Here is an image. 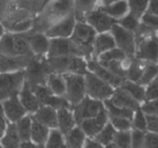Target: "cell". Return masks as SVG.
<instances>
[{
  "label": "cell",
  "instance_id": "8d00e7d4",
  "mask_svg": "<svg viewBox=\"0 0 158 148\" xmlns=\"http://www.w3.org/2000/svg\"><path fill=\"white\" fill-rule=\"evenodd\" d=\"M101 64L106 69H107L109 71H110L112 73L119 77L123 79L124 77L126 76V71L122 67L120 62L117 60L109 61H101Z\"/></svg>",
  "mask_w": 158,
  "mask_h": 148
},
{
  "label": "cell",
  "instance_id": "db71d44e",
  "mask_svg": "<svg viewBox=\"0 0 158 148\" xmlns=\"http://www.w3.org/2000/svg\"><path fill=\"white\" fill-rule=\"evenodd\" d=\"M143 110L149 115H156L158 112V99L144 105Z\"/></svg>",
  "mask_w": 158,
  "mask_h": 148
},
{
  "label": "cell",
  "instance_id": "6da1fadb",
  "mask_svg": "<svg viewBox=\"0 0 158 148\" xmlns=\"http://www.w3.org/2000/svg\"><path fill=\"white\" fill-rule=\"evenodd\" d=\"M36 14L32 0H0V22L6 32H28Z\"/></svg>",
  "mask_w": 158,
  "mask_h": 148
},
{
  "label": "cell",
  "instance_id": "f35d334b",
  "mask_svg": "<svg viewBox=\"0 0 158 148\" xmlns=\"http://www.w3.org/2000/svg\"><path fill=\"white\" fill-rule=\"evenodd\" d=\"M136 41L139 44L143 40L154 35V30L142 24L136 29Z\"/></svg>",
  "mask_w": 158,
  "mask_h": 148
},
{
  "label": "cell",
  "instance_id": "4dcf8cb0",
  "mask_svg": "<svg viewBox=\"0 0 158 148\" xmlns=\"http://www.w3.org/2000/svg\"><path fill=\"white\" fill-rule=\"evenodd\" d=\"M98 0H75V17L78 20H84L83 12L88 11L93 8Z\"/></svg>",
  "mask_w": 158,
  "mask_h": 148
},
{
  "label": "cell",
  "instance_id": "e575fe53",
  "mask_svg": "<svg viewBox=\"0 0 158 148\" xmlns=\"http://www.w3.org/2000/svg\"><path fill=\"white\" fill-rule=\"evenodd\" d=\"M146 66L140 61L134 60L130 64L128 71V76L129 78L134 81L139 80L143 75Z\"/></svg>",
  "mask_w": 158,
  "mask_h": 148
},
{
  "label": "cell",
  "instance_id": "d6986e66",
  "mask_svg": "<svg viewBox=\"0 0 158 148\" xmlns=\"http://www.w3.org/2000/svg\"><path fill=\"white\" fill-rule=\"evenodd\" d=\"M106 121L107 115L102 108L96 116L83 120L81 122V126L87 134L94 136L101 130Z\"/></svg>",
  "mask_w": 158,
  "mask_h": 148
},
{
  "label": "cell",
  "instance_id": "b9f144b4",
  "mask_svg": "<svg viewBox=\"0 0 158 148\" xmlns=\"http://www.w3.org/2000/svg\"><path fill=\"white\" fill-rule=\"evenodd\" d=\"M115 144L120 148H129L131 143V137L128 132H121L115 134Z\"/></svg>",
  "mask_w": 158,
  "mask_h": 148
},
{
  "label": "cell",
  "instance_id": "681fc988",
  "mask_svg": "<svg viewBox=\"0 0 158 148\" xmlns=\"http://www.w3.org/2000/svg\"><path fill=\"white\" fill-rule=\"evenodd\" d=\"M146 124V120L144 118L142 111L140 110H138L134 120V126L139 130H144Z\"/></svg>",
  "mask_w": 158,
  "mask_h": 148
},
{
  "label": "cell",
  "instance_id": "30bf717a",
  "mask_svg": "<svg viewBox=\"0 0 158 148\" xmlns=\"http://www.w3.org/2000/svg\"><path fill=\"white\" fill-rule=\"evenodd\" d=\"M74 25L75 17L74 13L72 11L68 15L51 27L45 32V35L50 39L67 38L72 34Z\"/></svg>",
  "mask_w": 158,
  "mask_h": 148
},
{
  "label": "cell",
  "instance_id": "f6af8a7d",
  "mask_svg": "<svg viewBox=\"0 0 158 148\" xmlns=\"http://www.w3.org/2000/svg\"><path fill=\"white\" fill-rule=\"evenodd\" d=\"M120 23L124 27L130 30H136V29L138 27L137 18L133 15L131 14L122 19L120 21Z\"/></svg>",
  "mask_w": 158,
  "mask_h": 148
},
{
  "label": "cell",
  "instance_id": "74e56055",
  "mask_svg": "<svg viewBox=\"0 0 158 148\" xmlns=\"http://www.w3.org/2000/svg\"><path fill=\"white\" fill-rule=\"evenodd\" d=\"M46 148H65L62 137L58 131L52 130L51 131Z\"/></svg>",
  "mask_w": 158,
  "mask_h": 148
},
{
  "label": "cell",
  "instance_id": "9a60e30c",
  "mask_svg": "<svg viewBox=\"0 0 158 148\" xmlns=\"http://www.w3.org/2000/svg\"><path fill=\"white\" fill-rule=\"evenodd\" d=\"M2 108L4 115L11 121H17L23 118L26 109L21 103L19 95L12 96L2 102Z\"/></svg>",
  "mask_w": 158,
  "mask_h": 148
},
{
  "label": "cell",
  "instance_id": "7c38bea8",
  "mask_svg": "<svg viewBox=\"0 0 158 148\" xmlns=\"http://www.w3.org/2000/svg\"><path fill=\"white\" fill-rule=\"evenodd\" d=\"M102 108V104L99 102L86 98L75 108L76 121L78 123H81L86 119L94 118Z\"/></svg>",
  "mask_w": 158,
  "mask_h": 148
},
{
  "label": "cell",
  "instance_id": "836d02e7",
  "mask_svg": "<svg viewBox=\"0 0 158 148\" xmlns=\"http://www.w3.org/2000/svg\"><path fill=\"white\" fill-rule=\"evenodd\" d=\"M105 104L112 117H122L126 118H131L132 117V110L116 107L110 100H106Z\"/></svg>",
  "mask_w": 158,
  "mask_h": 148
},
{
  "label": "cell",
  "instance_id": "f546056e",
  "mask_svg": "<svg viewBox=\"0 0 158 148\" xmlns=\"http://www.w3.org/2000/svg\"><path fill=\"white\" fill-rule=\"evenodd\" d=\"M114 46L113 38L109 34H101L96 38L95 43V53L99 54Z\"/></svg>",
  "mask_w": 158,
  "mask_h": 148
},
{
  "label": "cell",
  "instance_id": "1f68e13d",
  "mask_svg": "<svg viewBox=\"0 0 158 148\" xmlns=\"http://www.w3.org/2000/svg\"><path fill=\"white\" fill-rule=\"evenodd\" d=\"M84 140V134L78 128L72 130L67 135V144L70 148H81Z\"/></svg>",
  "mask_w": 158,
  "mask_h": 148
},
{
  "label": "cell",
  "instance_id": "be15d7a7",
  "mask_svg": "<svg viewBox=\"0 0 158 148\" xmlns=\"http://www.w3.org/2000/svg\"><path fill=\"white\" fill-rule=\"evenodd\" d=\"M0 148H4V147L2 146V145H1V144H0Z\"/></svg>",
  "mask_w": 158,
  "mask_h": 148
},
{
  "label": "cell",
  "instance_id": "44dd1931",
  "mask_svg": "<svg viewBox=\"0 0 158 148\" xmlns=\"http://www.w3.org/2000/svg\"><path fill=\"white\" fill-rule=\"evenodd\" d=\"M31 118L46 127L56 128L57 126V116L53 108L46 106L40 108Z\"/></svg>",
  "mask_w": 158,
  "mask_h": 148
},
{
  "label": "cell",
  "instance_id": "680465c9",
  "mask_svg": "<svg viewBox=\"0 0 158 148\" xmlns=\"http://www.w3.org/2000/svg\"><path fill=\"white\" fill-rule=\"evenodd\" d=\"M20 148H42V147L38 146L37 144H35L29 141H27V142H23L22 144H20Z\"/></svg>",
  "mask_w": 158,
  "mask_h": 148
},
{
  "label": "cell",
  "instance_id": "6125c7cd",
  "mask_svg": "<svg viewBox=\"0 0 158 148\" xmlns=\"http://www.w3.org/2000/svg\"><path fill=\"white\" fill-rule=\"evenodd\" d=\"M103 1H104V2H105V4H109V3H110V2H113V1H115V0H103Z\"/></svg>",
  "mask_w": 158,
  "mask_h": 148
},
{
  "label": "cell",
  "instance_id": "ab89813d",
  "mask_svg": "<svg viewBox=\"0 0 158 148\" xmlns=\"http://www.w3.org/2000/svg\"><path fill=\"white\" fill-rule=\"evenodd\" d=\"M115 131L110 124H107L106 127L98 135L97 139L104 144H109L114 140L115 137Z\"/></svg>",
  "mask_w": 158,
  "mask_h": 148
},
{
  "label": "cell",
  "instance_id": "e0dca14e",
  "mask_svg": "<svg viewBox=\"0 0 158 148\" xmlns=\"http://www.w3.org/2000/svg\"><path fill=\"white\" fill-rule=\"evenodd\" d=\"M112 33L122 50L129 55L133 54L135 48L132 33L117 25H113Z\"/></svg>",
  "mask_w": 158,
  "mask_h": 148
},
{
  "label": "cell",
  "instance_id": "5b68a950",
  "mask_svg": "<svg viewBox=\"0 0 158 148\" xmlns=\"http://www.w3.org/2000/svg\"><path fill=\"white\" fill-rule=\"evenodd\" d=\"M24 72L25 81L29 86L46 85L47 78L51 74L46 57L35 56Z\"/></svg>",
  "mask_w": 158,
  "mask_h": 148
},
{
  "label": "cell",
  "instance_id": "7402d4cb",
  "mask_svg": "<svg viewBox=\"0 0 158 148\" xmlns=\"http://www.w3.org/2000/svg\"><path fill=\"white\" fill-rule=\"evenodd\" d=\"M88 67L99 77L114 86H118L123 83V78L115 76L110 71L107 69L102 65H100L98 63L94 61H90L88 64Z\"/></svg>",
  "mask_w": 158,
  "mask_h": 148
},
{
  "label": "cell",
  "instance_id": "8fae6325",
  "mask_svg": "<svg viewBox=\"0 0 158 148\" xmlns=\"http://www.w3.org/2000/svg\"><path fill=\"white\" fill-rule=\"evenodd\" d=\"M34 55L6 56L0 55V73L24 71Z\"/></svg>",
  "mask_w": 158,
  "mask_h": 148
},
{
  "label": "cell",
  "instance_id": "d4e9b609",
  "mask_svg": "<svg viewBox=\"0 0 158 148\" xmlns=\"http://www.w3.org/2000/svg\"><path fill=\"white\" fill-rule=\"evenodd\" d=\"M31 136L33 141L38 146L44 148V143L48 137V130L47 127L40 124L31 118Z\"/></svg>",
  "mask_w": 158,
  "mask_h": 148
},
{
  "label": "cell",
  "instance_id": "8992f818",
  "mask_svg": "<svg viewBox=\"0 0 158 148\" xmlns=\"http://www.w3.org/2000/svg\"><path fill=\"white\" fill-rule=\"evenodd\" d=\"M24 83V71L0 73V102L19 95Z\"/></svg>",
  "mask_w": 158,
  "mask_h": 148
},
{
  "label": "cell",
  "instance_id": "2e32d148",
  "mask_svg": "<svg viewBox=\"0 0 158 148\" xmlns=\"http://www.w3.org/2000/svg\"><path fill=\"white\" fill-rule=\"evenodd\" d=\"M138 45L136 56L138 58L152 62L158 60V40L154 35L143 40Z\"/></svg>",
  "mask_w": 158,
  "mask_h": 148
},
{
  "label": "cell",
  "instance_id": "94428289",
  "mask_svg": "<svg viewBox=\"0 0 158 148\" xmlns=\"http://www.w3.org/2000/svg\"><path fill=\"white\" fill-rule=\"evenodd\" d=\"M107 148H120V147L117 146L115 144H110L107 146Z\"/></svg>",
  "mask_w": 158,
  "mask_h": 148
},
{
  "label": "cell",
  "instance_id": "603a6c76",
  "mask_svg": "<svg viewBox=\"0 0 158 148\" xmlns=\"http://www.w3.org/2000/svg\"><path fill=\"white\" fill-rule=\"evenodd\" d=\"M110 101L115 106L120 108L135 110L138 107L137 102L123 89L117 90Z\"/></svg>",
  "mask_w": 158,
  "mask_h": 148
},
{
  "label": "cell",
  "instance_id": "3957f363",
  "mask_svg": "<svg viewBox=\"0 0 158 148\" xmlns=\"http://www.w3.org/2000/svg\"><path fill=\"white\" fill-rule=\"evenodd\" d=\"M0 55L6 56L33 55L28 44L27 32H5L0 38Z\"/></svg>",
  "mask_w": 158,
  "mask_h": 148
},
{
  "label": "cell",
  "instance_id": "5bb4252c",
  "mask_svg": "<svg viewBox=\"0 0 158 148\" xmlns=\"http://www.w3.org/2000/svg\"><path fill=\"white\" fill-rule=\"evenodd\" d=\"M30 48L35 56L46 57L50 44V38L45 33L27 32Z\"/></svg>",
  "mask_w": 158,
  "mask_h": 148
},
{
  "label": "cell",
  "instance_id": "7a4b0ae2",
  "mask_svg": "<svg viewBox=\"0 0 158 148\" xmlns=\"http://www.w3.org/2000/svg\"><path fill=\"white\" fill-rule=\"evenodd\" d=\"M73 0H52L34 17L30 32H45L54 24L70 13L73 7Z\"/></svg>",
  "mask_w": 158,
  "mask_h": 148
},
{
  "label": "cell",
  "instance_id": "83f0119b",
  "mask_svg": "<svg viewBox=\"0 0 158 148\" xmlns=\"http://www.w3.org/2000/svg\"><path fill=\"white\" fill-rule=\"evenodd\" d=\"M57 123H59L61 131L67 134L73 126V120L71 113L67 108H60L58 111Z\"/></svg>",
  "mask_w": 158,
  "mask_h": 148
},
{
  "label": "cell",
  "instance_id": "4fadbf2b",
  "mask_svg": "<svg viewBox=\"0 0 158 148\" xmlns=\"http://www.w3.org/2000/svg\"><path fill=\"white\" fill-rule=\"evenodd\" d=\"M86 86L88 92L95 98H106L112 93L108 84L90 73H87L86 76Z\"/></svg>",
  "mask_w": 158,
  "mask_h": 148
},
{
  "label": "cell",
  "instance_id": "816d5d0a",
  "mask_svg": "<svg viewBox=\"0 0 158 148\" xmlns=\"http://www.w3.org/2000/svg\"><path fill=\"white\" fill-rule=\"evenodd\" d=\"M112 120L114 125L120 129H127L130 126V123L126 118L112 117Z\"/></svg>",
  "mask_w": 158,
  "mask_h": 148
},
{
  "label": "cell",
  "instance_id": "ac0fdd59",
  "mask_svg": "<svg viewBox=\"0 0 158 148\" xmlns=\"http://www.w3.org/2000/svg\"><path fill=\"white\" fill-rule=\"evenodd\" d=\"M18 95L21 103L26 110L35 112L40 108L41 103L38 98L25 81Z\"/></svg>",
  "mask_w": 158,
  "mask_h": 148
},
{
  "label": "cell",
  "instance_id": "11a10c76",
  "mask_svg": "<svg viewBox=\"0 0 158 148\" xmlns=\"http://www.w3.org/2000/svg\"><path fill=\"white\" fill-rule=\"evenodd\" d=\"M6 122L5 119V115L4 113L2 106L0 104V137L3 136V134L6 131Z\"/></svg>",
  "mask_w": 158,
  "mask_h": 148
},
{
  "label": "cell",
  "instance_id": "7dc6e473",
  "mask_svg": "<svg viewBox=\"0 0 158 148\" xmlns=\"http://www.w3.org/2000/svg\"><path fill=\"white\" fill-rule=\"evenodd\" d=\"M146 95L149 100L158 99V76L148 87Z\"/></svg>",
  "mask_w": 158,
  "mask_h": 148
},
{
  "label": "cell",
  "instance_id": "4316f807",
  "mask_svg": "<svg viewBox=\"0 0 158 148\" xmlns=\"http://www.w3.org/2000/svg\"><path fill=\"white\" fill-rule=\"evenodd\" d=\"M32 120L29 116H25L17 121V129L21 141H29L31 136Z\"/></svg>",
  "mask_w": 158,
  "mask_h": 148
},
{
  "label": "cell",
  "instance_id": "484cf974",
  "mask_svg": "<svg viewBox=\"0 0 158 148\" xmlns=\"http://www.w3.org/2000/svg\"><path fill=\"white\" fill-rule=\"evenodd\" d=\"M46 85L53 94L60 95L65 93V81L63 76H60V74H49L47 78Z\"/></svg>",
  "mask_w": 158,
  "mask_h": 148
},
{
  "label": "cell",
  "instance_id": "ffe728a7",
  "mask_svg": "<svg viewBox=\"0 0 158 148\" xmlns=\"http://www.w3.org/2000/svg\"><path fill=\"white\" fill-rule=\"evenodd\" d=\"M86 18L87 20L99 32L109 30L115 22V20L107 16L100 11L87 14Z\"/></svg>",
  "mask_w": 158,
  "mask_h": 148
},
{
  "label": "cell",
  "instance_id": "52a82bcc",
  "mask_svg": "<svg viewBox=\"0 0 158 148\" xmlns=\"http://www.w3.org/2000/svg\"><path fill=\"white\" fill-rule=\"evenodd\" d=\"M94 36L95 32L91 27L80 22L75 26L70 40L77 46L81 55L89 58L93 51Z\"/></svg>",
  "mask_w": 158,
  "mask_h": 148
},
{
  "label": "cell",
  "instance_id": "ba28073f",
  "mask_svg": "<svg viewBox=\"0 0 158 148\" xmlns=\"http://www.w3.org/2000/svg\"><path fill=\"white\" fill-rule=\"evenodd\" d=\"M65 81L67 97L73 103H78L83 98L85 92V82L81 76L70 72L63 74Z\"/></svg>",
  "mask_w": 158,
  "mask_h": 148
},
{
  "label": "cell",
  "instance_id": "ee69618b",
  "mask_svg": "<svg viewBox=\"0 0 158 148\" xmlns=\"http://www.w3.org/2000/svg\"><path fill=\"white\" fill-rule=\"evenodd\" d=\"M101 61H109L118 59H124L125 58V53L118 49H114L102 54L101 57Z\"/></svg>",
  "mask_w": 158,
  "mask_h": 148
},
{
  "label": "cell",
  "instance_id": "d6a6232c",
  "mask_svg": "<svg viewBox=\"0 0 158 148\" xmlns=\"http://www.w3.org/2000/svg\"><path fill=\"white\" fill-rule=\"evenodd\" d=\"M101 10L111 15L118 17L123 15L127 12V4L125 1H122L112 6L101 7Z\"/></svg>",
  "mask_w": 158,
  "mask_h": 148
},
{
  "label": "cell",
  "instance_id": "f907efd6",
  "mask_svg": "<svg viewBox=\"0 0 158 148\" xmlns=\"http://www.w3.org/2000/svg\"><path fill=\"white\" fill-rule=\"evenodd\" d=\"M143 24L154 30L158 28V17L148 13L143 16Z\"/></svg>",
  "mask_w": 158,
  "mask_h": 148
},
{
  "label": "cell",
  "instance_id": "bcb514c9",
  "mask_svg": "<svg viewBox=\"0 0 158 148\" xmlns=\"http://www.w3.org/2000/svg\"><path fill=\"white\" fill-rule=\"evenodd\" d=\"M131 141L132 148H141L144 141L143 133L139 131H133Z\"/></svg>",
  "mask_w": 158,
  "mask_h": 148
},
{
  "label": "cell",
  "instance_id": "cb8c5ba5",
  "mask_svg": "<svg viewBox=\"0 0 158 148\" xmlns=\"http://www.w3.org/2000/svg\"><path fill=\"white\" fill-rule=\"evenodd\" d=\"M20 141L16 124H9L1 139L2 146L4 148H20Z\"/></svg>",
  "mask_w": 158,
  "mask_h": 148
},
{
  "label": "cell",
  "instance_id": "f1b7e54d",
  "mask_svg": "<svg viewBox=\"0 0 158 148\" xmlns=\"http://www.w3.org/2000/svg\"><path fill=\"white\" fill-rule=\"evenodd\" d=\"M40 102L41 105H46L53 108L68 109L70 108V105L65 98L54 96L52 93L43 97L40 100Z\"/></svg>",
  "mask_w": 158,
  "mask_h": 148
},
{
  "label": "cell",
  "instance_id": "9f6ffc18",
  "mask_svg": "<svg viewBox=\"0 0 158 148\" xmlns=\"http://www.w3.org/2000/svg\"><path fill=\"white\" fill-rule=\"evenodd\" d=\"M148 12L158 15V0H151L150 2Z\"/></svg>",
  "mask_w": 158,
  "mask_h": 148
},
{
  "label": "cell",
  "instance_id": "f5cc1de1",
  "mask_svg": "<svg viewBox=\"0 0 158 148\" xmlns=\"http://www.w3.org/2000/svg\"><path fill=\"white\" fill-rule=\"evenodd\" d=\"M146 122L148 127L151 131L158 133V116L157 115H148Z\"/></svg>",
  "mask_w": 158,
  "mask_h": 148
},
{
  "label": "cell",
  "instance_id": "277c9868",
  "mask_svg": "<svg viewBox=\"0 0 158 148\" xmlns=\"http://www.w3.org/2000/svg\"><path fill=\"white\" fill-rule=\"evenodd\" d=\"M46 61L51 73L61 74L70 72L76 74L86 72L85 62L73 56L46 57Z\"/></svg>",
  "mask_w": 158,
  "mask_h": 148
},
{
  "label": "cell",
  "instance_id": "7bdbcfd3",
  "mask_svg": "<svg viewBox=\"0 0 158 148\" xmlns=\"http://www.w3.org/2000/svg\"><path fill=\"white\" fill-rule=\"evenodd\" d=\"M158 68L153 64H148L145 67L144 71L142 76L139 80V83L141 84H146L148 83L156 74L157 73Z\"/></svg>",
  "mask_w": 158,
  "mask_h": 148
},
{
  "label": "cell",
  "instance_id": "c3c4849f",
  "mask_svg": "<svg viewBox=\"0 0 158 148\" xmlns=\"http://www.w3.org/2000/svg\"><path fill=\"white\" fill-rule=\"evenodd\" d=\"M141 148H158V135L148 134L144 138Z\"/></svg>",
  "mask_w": 158,
  "mask_h": 148
},
{
  "label": "cell",
  "instance_id": "d590c367",
  "mask_svg": "<svg viewBox=\"0 0 158 148\" xmlns=\"http://www.w3.org/2000/svg\"><path fill=\"white\" fill-rule=\"evenodd\" d=\"M122 89L129 93L134 98L139 100H142L145 97L143 88L141 86L134 84L130 82H126L122 84Z\"/></svg>",
  "mask_w": 158,
  "mask_h": 148
},
{
  "label": "cell",
  "instance_id": "60d3db41",
  "mask_svg": "<svg viewBox=\"0 0 158 148\" xmlns=\"http://www.w3.org/2000/svg\"><path fill=\"white\" fill-rule=\"evenodd\" d=\"M131 8V14L137 19L141 16L145 9L148 0H129Z\"/></svg>",
  "mask_w": 158,
  "mask_h": 148
},
{
  "label": "cell",
  "instance_id": "91938a15",
  "mask_svg": "<svg viewBox=\"0 0 158 148\" xmlns=\"http://www.w3.org/2000/svg\"><path fill=\"white\" fill-rule=\"evenodd\" d=\"M6 30L3 27V25H2V24L0 22V38H1V37L3 35V34L5 33Z\"/></svg>",
  "mask_w": 158,
  "mask_h": 148
},
{
  "label": "cell",
  "instance_id": "6f0895ef",
  "mask_svg": "<svg viewBox=\"0 0 158 148\" xmlns=\"http://www.w3.org/2000/svg\"><path fill=\"white\" fill-rule=\"evenodd\" d=\"M85 148H102V147L98 142L88 139L86 141Z\"/></svg>",
  "mask_w": 158,
  "mask_h": 148
},
{
  "label": "cell",
  "instance_id": "9c48e42d",
  "mask_svg": "<svg viewBox=\"0 0 158 148\" xmlns=\"http://www.w3.org/2000/svg\"><path fill=\"white\" fill-rule=\"evenodd\" d=\"M74 54L81 55L77 46L70 38H57L50 39L47 58L73 56Z\"/></svg>",
  "mask_w": 158,
  "mask_h": 148
}]
</instances>
